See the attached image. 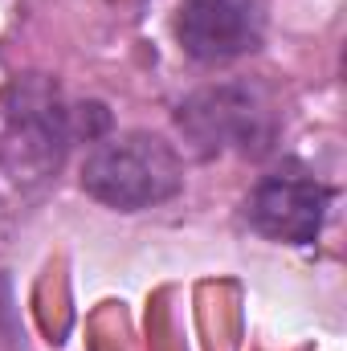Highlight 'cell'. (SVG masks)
Returning <instances> with one entry per match:
<instances>
[{"label":"cell","mask_w":347,"mask_h":351,"mask_svg":"<svg viewBox=\"0 0 347 351\" xmlns=\"http://www.w3.org/2000/svg\"><path fill=\"white\" fill-rule=\"evenodd\" d=\"M82 188L106 208L139 213L172 200L184 188V164L164 135L123 131L98 139L82 160Z\"/></svg>","instance_id":"cell-1"},{"label":"cell","mask_w":347,"mask_h":351,"mask_svg":"<svg viewBox=\"0 0 347 351\" xmlns=\"http://www.w3.org/2000/svg\"><path fill=\"white\" fill-rule=\"evenodd\" d=\"M180 131L200 156L241 152L258 156L274 139V110L254 86L225 82V86L196 90L180 106Z\"/></svg>","instance_id":"cell-2"},{"label":"cell","mask_w":347,"mask_h":351,"mask_svg":"<svg viewBox=\"0 0 347 351\" xmlns=\"http://www.w3.org/2000/svg\"><path fill=\"white\" fill-rule=\"evenodd\" d=\"M265 0H180L176 37L188 58L225 66L261 45Z\"/></svg>","instance_id":"cell-3"},{"label":"cell","mask_w":347,"mask_h":351,"mask_svg":"<svg viewBox=\"0 0 347 351\" xmlns=\"http://www.w3.org/2000/svg\"><path fill=\"white\" fill-rule=\"evenodd\" d=\"M331 192L311 172L282 168L274 176H261L258 188L246 200V217L261 237L282 245H311L323 229Z\"/></svg>","instance_id":"cell-4"}]
</instances>
